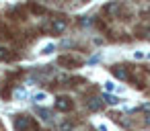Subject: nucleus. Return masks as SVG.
<instances>
[{"label": "nucleus", "mask_w": 150, "mask_h": 131, "mask_svg": "<svg viewBox=\"0 0 150 131\" xmlns=\"http://www.w3.org/2000/svg\"><path fill=\"white\" fill-rule=\"evenodd\" d=\"M54 49H56V45H45V47L41 49V53H52Z\"/></svg>", "instance_id": "ddd939ff"}, {"label": "nucleus", "mask_w": 150, "mask_h": 131, "mask_svg": "<svg viewBox=\"0 0 150 131\" xmlns=\"http://www.w3.org/2000/svg\"><path fill=\"white\" fill-rule=\"evenodd\" d=\"M144 125H146V127H150V113L146 115V119H144Z\"/></svg>", "instance_id": "2eb2a0df"}, {"label": "nucleus", "mask_w": 150, "mask_h": 131, "mask_svg": "<svg viewBox=\"0 0 150 131\" xmlns=\"http://www.w3.org/2000/svg\"><path fill=\"white\" fill-rule=\"evenodd\" d=\"M101 100H103V102H107V104H117V102H119V98H117V96H111V94L101 96Z\"/></svg>", "instance_id": "6e6552de"}, {"label": "nucleus", "mask_w": 150, "mask_h": 131, "mask_svg": "<svg viewBox=\"0 0 150 131\" xmlns=\"http://www.w3.org/2000/svg\"><path fill=\"white\" fill-rule=\"evenodd\" d=\"M33 98H35V100H39V102H41V100H45V92H37V94H35V96H33Z\"/></svg>", "instance_id": "4468645a"}, {"label": "nucleus", "mask_w": 150, "mask_h": 131, "mask_svg": "<svg viewBox=\"0 0 150 131\" xmlns=\"http://www.w3.org/2000/svg\"><path fill=\"white\" fill-rule=\"evenodd\" d=\"M11 55H8V49H4V47H0V60H8Z\"/></svg>", "instance_id": "9b49d317"}, {"label": "nucleus", "mask_w": 150, "mask_h": 131, "mask_svg": "<svg viewBox=\"0 0 150 131\" xmlns=\"http://www.w3.org/2000/svg\"><path fill=\"white\" fill-rule=\"evenodd\" d=\"M54 106H56V111L68 113V111H72V109H74V100H72L70 96H58V98H56V102H54Z\"/></svg>", "instance_id": "f03ea898"}, {"label": "nucleus", "mask_w": 150, "mask_h": 131, "mask_svg": "<svg viewBox=\"0 0 150 131\" xmlns=\"http://www.w3.org/2000/svg\"><path fill=\"white\" fill-rule=\"evenodd\" d=\"M31 127H33V121L27 115H17L15 117V129L17 131H29Z\"/></svg>", "instance_id": "7ed1b4c3"}, {"label": "nucleus", "mask_w": 150, "mask_h": 131, "mask_svg": "<svg viewBox=\"0 0 150 131\" xmlns=\"http://www.w3.org/2000/svg\"><path fill=\"white\" fill-rule=\"evenodd\" d=\"M105 90H107V92H113V90H115V84H113L111 80H109V82H105Z\"/></svg>", "instance_id": "f8f14e48"}, {"label": "nucleus", "mask_w": 150, "mask_h": 131, "mask_svg": "<svg viewBox=\"0 0 150 131\" xmlns=\"http://www.w3.org/2000/svg\"><path fill=\"white\" fill-rule=\"evenodd\" d=\"M103 100L99 98V96H88L86 100H84V106H86V111H93V113H97V111H101L103 109Z\"/></svg>", "instance_id": "39448f33"}, {"label": "nucleus", "mask_w": 150, "mask_h": 131, "mask_svg": "<svg viewBox=\"0 0 150 131\" xmlns=\"http://www.w3.org/2000/svg\"><path fill=\"white\" fill-rule=\"evenodd\" d=\"M148 57H150V55H148Z\"/></svg>", "instance_id": "f3484780"}, {"label": "nucleus", "mask_w": 150, "mask_h": 131, "mask_svg": "<svg viewBox=\"0 0 150 131\" xmlns=\"http://www.w3.org/2000/svg\"><path fill=\"white\" fill-rule=\"evenodd\" d=\"M99 131H107V125H99Z\"/></svg>", "instance_id": "dca6fc26"}, {"label": "nucleus", "mask_w": 150, "mask_h": 131, "mask_svg": "<svg viewBox=\"0 0 150 131\" xmlns=\"http://www.w3.org/2000/svg\"><path fill=\"white\" fill-rule=\"evenodd\" d=\"M136 33H138L142 39H150V27H144V25H142V27L136 29Z\"/></svg>", "instance_id": "0eeeda50"}, {"label": "nucleus", "mask_w": 150, "mask_h": 131, "mask_svg": "<svg viewBox=\"0 0 150 131\" xmlns=\"http://www.w3.org/2000/svg\"><path fill=\"white\" fill-rule=\"evenodd\" d=\"M60 129H62V131H72V123H68V121H64V123L60 125Z\"/></svg>", "instance_id": "9d476101"}, {"label": "nucleus", "mask_w": 150, "mask_h": 131, "mask_svg": "<svg viewBox=\"0 0 150 131\" xmlns=\"http://www.w3.org/2000/svg\"><path fill=\"white\" fill-rule=\"evenodd\" d=\"M58 64H60V66H64V68H70V70H74V68H80V66H82V60H78V57H72V55H62V57L58 60Z\"/></svg>", "instance_id": "20e7f679"}, {"label": "nucleus", "mask_w": 150, "mask_h": 131, "mask_svg": "<svg viewBox=\"0 0 150 131\" xmlns=\"http://www.w3.org/2000/svg\"><path fill=\"white\" fill-rule=\"evenodd\" d=\"M66 27H68V23H66L64 17H56V19L50 21V33L52 35H62L66 31Z\"/></svg>", "instance_id": "f257e3e1"}, {"label": "nucleus", "mask_w": 150, "mask_h": 131, "mask_svg": "<svg viewBox=\"0 0 150 131\" xmlns=\"http://www.w3.org/2000/svg\"><path fill=\"white\" fill-rule=\"evenodd\" d=\"M111 74L115 76V78H119L121 82H127V78H129V72H127V68L125 66H111Z\"/></svg>", "instance_id": "423d86ee"}, {"label": "nucleus", "mask_w": 150, "mask_h": 131, "mask_svg": "<svg viewBox=\"0 0 150 131\" xmlns=\"http://www.w3.org/2000/svg\"><path fill=\"white\" fill-rule=\"evenodd\" d=\"M37 113L41 115V119H43V121H50V119H52V113H50V111H45V109H37Z\"/></svg>", "instance_id": "1a4fd4ad"}]
</instances>
